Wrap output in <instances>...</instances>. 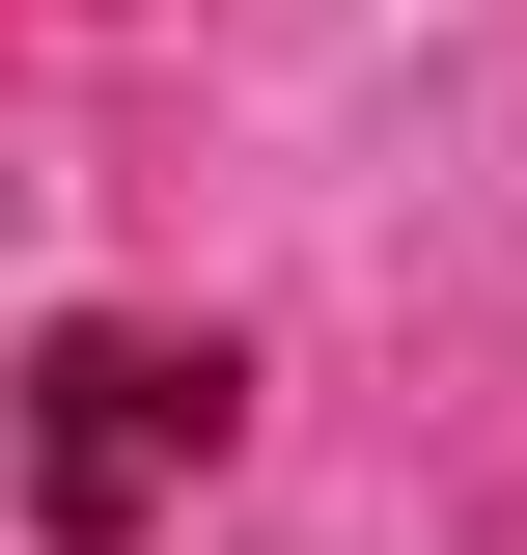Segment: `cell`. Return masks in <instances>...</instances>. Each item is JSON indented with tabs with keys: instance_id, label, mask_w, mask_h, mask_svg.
Masks as SVG:
<instances>
[{
	"instance_id": "1",
	"label": "cell",
	"mask_w": 527,
	"mask_h": 555,
	"mask_svg": "<svg viewBox=\"0 0 527 555\" xmlns=\"http://www.w3.org/2000/svg\"><path fill=\"white\" fill-rule=\"evenodd\" d=\"M222 444H250V361H222V334H139V306L28 334V389H0V500H28L56 555H139Z\"/></svg>"
}]
</instances>
